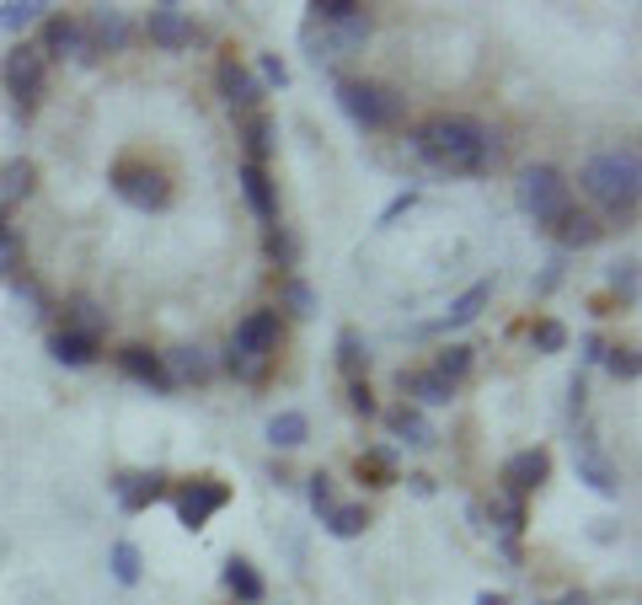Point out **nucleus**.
Instances as JSON below:
<instances>
[{"label":"nucleus","mask_w":642,"mask_h":605,"mask_svg":"<svg viewBox=\"0 0 642 605\" xmlns=\"http://www.w3.org/2000/svg\"><path fill=\"white\" fill-rule=\"evenodd\" d=\"M412 151L444 177H487L503 162L498 134L472 113H429L423 123H412Z\"/></svg>","instance_id":"1"},{"label":"nucleus","mask_w":642,"mask_h":605,"mask_svg":"<svg viewBox=\"0 0 642 605\" xmlns=\"http://www.w3.org/2000/svg\"><path fill=\"white\" fill-rule=\"evenodd\" d=\"M578 183H584V194L600 204L605 215H616V220L638 215V199H642L638 151H600V156H589L584 172H578Z\"/></svg>","instance_id":"2"},{"label":"nucleus","mask_w":642,"mask_h":605,"mask_svg":"<svg viewBox=\"0 0 642 605\" xmlns=\"http://www.w3.org/2000/svg\"><path fill=\"white\" fill-rule=\"evenodd\" d=\"M520 204L541 231H557L567 220V209H573V183L562 177L557 166H530L520 177Z\"/></svg>","instance_id":"3"},{"label":"nucleus","mask_w":642,"mask_h":605,"mask_svg":"<svg viewBox=\"0 0 642 605\" xmlns=\"http://www.w3.org/2000/svg\"><path fill=\"white\" fill-rule=\"evenodd\" d=\"M337 108L359 123V129H369V134L401 123V97L380 81H337Z\"/></svg>","instance_id":"4"},{"label":"nucleus","mask_w":642,"mask_h":605,"mask_svg":"<svg viewBox=\"0 0 642 605\" xmlns=\"http://www.w3.org/2000/svg\"><path fill=\"white\" fill-rule=\"evenodd\" d=\"M108 183H113V194H119L129 209H145V215H160V209L171 204V183H166V172L151 162H119Z\"/></svg>","instance_id":"5"},{"label":"nucleus","mask_w":642,"mask_h":605,"mask_svg":"<svg viewBox=\"0 0 642 605\" xmlns=\"http://www.w3.org/2000/svg\"><path fill=\"white\" fill-rule=\"evenodd\" d=\"M0 81H5V91L16 97L22 113H33V108L43 102V86H48V59H43L33 43H16V48L5 54V65H0Z\"/></svg>","instance_id":"6"},{"label":"nucleus","mask_w":642,"mask_h":605,"mask_svg":"<svg viewBox=\"0 0 642 605\" xmlns=\"http://www.w3.org/2000/svg\"><path fill=\"white\" fill-rule=\"evenodd\" d=\"M225 504H231V487L220 483V477H193V483H182L171 493V509H177V520L188 525V530H203Z\"/></svg>","instance_id":"7"},{"label":"nucleus","mask_w":642,"mask_h":605,"mask_svg":"<svg viewBox=\"0 0 642 605\" xmlns=\"http://www.w3.org/2000/svg\"><path fill=\"white\" fill-rule=\"evenodd\" d=\"M300 38H306V48H311V59H343L348 48H359L364 38H369V11L364 16H354V22H311L306 16V28H300Z\"/></svg>","instance_id":"8"},{"label":"nucleus","mask_w":642,"mask_h":605,"mask_svg":"<svg viewBox=\"0 0 642 605\" xmlns=\"http://www.w3.org/2000/svg\"><path fill=\"white\" fill-rule=\"evenodd\" d=\"M279 311L268 306V311H246L236 322V332H231V349L225 354H246V360H274V349H279Z\"/></svg>","instance_id":"9"},{"label":"nucleus","mask_w":642,"mask_h":605,"mask_svg":"<svg viewBox=\"0 0 642 605\" xmlns=\"http://www.w3.org/2000/svg\"><path fill=\"white\" fill-rule=\"evenodd\" d=\"M80 33H86V48H80V59H86V65H91V59H102V54H123L129 38H134L129 16L113 11V6H102L91 22H80Z\"/></svg>","instance_id":"10"},{"label":"nucleus","mask_w":642,"mask_h":605,"mask_svg":"<svg viewBox=\"0 0 642 605\" xmlns=\"http://www.w3.org/2000/svg\"><path fill=\"white\" fill-rule=\"evenodd\" d=\"M145 38L156 43V48H166V54H177V48L199 43V28H193V16H182V6H156L145 16Z\"/></svg>","instance_id":"11"},{"label":"nucleus","mask_w":642,"mask_h":605,"mask_svg":"<svg viewBox=\"0 0 642 605\" xmlns=\"http://www.w3.org/2000/svg\"><path fill=\"white\" fill-rule=\"evenodd\" d=\"M552 477V455L535 444V450H520V455H509L503 461V498H524V493H535V487Z\"/></svg>","instance_id":"12"},{"label":"nucleus","mask_w":642,"mask_h":605,"mask_svg":"<svg viewBox=\"0 0 642 605\" xmlns=\"http://www.w3.org/2000/svg\"><path fill=\"white\" fill-rule=\"evenodd\" d=\"M214 86H220V97H225L236 113H257V102H263V81H257V76H252L241 59H220Z\"/></svg>","instance_id":"13"},{"label":"nucleus","mask_w":642,"mask_h":605,"mask_svg":"<svg viewBox=\"0 0 642 605\" xmlns=\"http://www.w3.org/2000/svg\"><path fill=\"white\" fill-rule=\"evenodd\" d=\"M241 199L263 226H279V183L268 177V166H241Z\"/></svg>","instance_id":"14"},{"label":"nucleus","mask_w":642,"mask_h":605,"mask_svg":"<svg viewBox=\"0 0 642 605\" xmlns=\"http://www.w3.org/2000/svg\"><path fill=\"white\" fill-rule=\"evenodd\" d=\"M119 370L129 375V381H140V386H151L156 397H166L171 392V375H166V360L160 354H151L145 343H129L119 354Z\"/></svg>","instance_id":"15"},{"label":"nucleus","mask_w":642,"mask_h":605,"mask_svg":"<svg viewBox=\"0 0 642 605\" xmlns=\"http://www.w3.org/2000/svg\"><path fill=\"white\" fill-rule=\"evenodd\" d=\"M160 493H166V477H160V472H123L119 483H113V498H119L123 515H145Z\"/></svg>","instance_id":"16"},{"label":"nucleus","mask_w":642,"mask_h":605,"mask_svg":"<svg viewBox=\"0 0 642 605\" xmlns=\"http://www.w3.org/2000/svg\"><path fill=\"white\" fill-rule=\"evenodd\" d=\"M38 48L43 59H65V54H76L80 59V48H86V33H80V22L76 16H43V33H38Z\"/></svg>","instance_id":"17"},{"label":"nucleus","mask_w":642,"mask_h":605,"mask_svg":"<svg viewBox=\"0 0 642 605\" xmlns=\"http://www.w3.org/2000/svg\"><path fill=\"white\" fill-rule=\"evenodd\" d=\"M487 300H492V284H487V279L472 284V289H466V295H455V300H450V311H444V317H434L423 332H450V327L477 322L482 311H487Z\"/></svg>","instance_id":"18"},{"label":"nucleus","mask_w":642,"mask_h":605,"mask_svg":"<svg viewBox=\"0 0 642 605\" xmlns=\"http://www.w3.org/2000/svg\"><path fill=\"white\" fill-rule=\"evenodd\" d=\"M48 354L59 364H70V370H86V364H97V354H102V338H86V332H54L48 338Z\"/></svg>","instance_id":"19"},{"label":"nucleus","mask_w":642,"mask_h":605,"mask_svg":"<svg viewBox=\"0 0 642 605\" xmlns=\"http://www.w3.org/2000/svg\"><path fill=\"white\" fill-rule=\"evenodd\" d=\"M236 140L246 145V156H252V166H263L268 156H274V119L268 113H241V123H236Z\"/></svg>","instance_id":"20"},{"label":"nucleus","mask_w":642,"mask_h":605,"mask_svg":"<svg viewBox=\"0 0 642 605\" xmlns=\"http://www.w3.org/2000/svg\"><path fill=\"white\" fill-rule=\"evenodd\" d=\"M354 472H359L364 487H397L401 483L397 450H391V444H369V450L359 455V466H354Z\"/></svg>","instance_id":"21"},{"label":"nucleus","mask_w":642,"mask_h":605,"mask_svg":"<svg viewBox=\"0 0 642 605\" xmlns=\"http://www.w3.org/2000/svg\"><path fill=\"white\" fill-rule=\"evenodd\" d=\"M220 579H225V590L236 595V605H263V595H268V584H263V573H257V568L246 563V558H231Z\"/></svg>","instance_id":"22"},{"label":"nucleus","mask_w":642,"mask_h":605,"mask_svg":"<svg viewBox=\"0 0 642 605\" xmlns=\"http://www.w3.org/2000/svg\"><path fill=\"white\" fill-rule=\"evenodd\" d=\"M401 392H407L418 407H444L450 397H455V386H450V381H440L434 370H412V375L401 370Z\"/></svg>","instance_id":"23"},{"label":"nucleus","mask_w":642,"mask_h":605,"mask_svg":"<svg viewBox=\"0 0 642 605\" xmlns=\"http://www.w3.org/2000/svg\"><path fill=\"white\" fill-rule=\"evenodd\" d=\"M578 477L595 487V493H621V472H616V466L605 461L600 450H595V440L578 444Z\"/></svg>","instance_id":"24"},{"label":"nucleus","mask_w":642,"mask_h":605,"mask_svg":"<svg viewBox=\"0 0 642 605\" xmlns=\"http://www.w3.org/2000/svg\"><path fill=\"white\" fill-rule=\"evenodd\" d=\"M386 429L407 444H434V424L423 418V407H412V403L391 407V413H386Z\"/></svg>","instance_id":"25"},{"label":"nucleus","mask_w":642,"mask_h":605,"mask_svg":"<svg viewBox=\"0 0 642 605\" xmlns=\"http://www.w3.org/2000/svg\"><path fill=\"white\" fill-rule=\"evenodd\" d=\"M306 440H311V418H306V413L284 407V413L268 418V444H274V450H300Z\"/></svg>","instance_id":"26"},{"label":"nucleus","mask_w":642,"mask_h":605,"mask_svg":"<svg viewBox=\"0 0 642 605\" xmlns=\"http://www.w3.org/2000/svg\"><path fill=\"white\" fill-rule=\"evenodd\" d=\"M33 188H38V166L27 162V156H16V162L0 166V209L16 204V199H27Z\"/></svg>","instance_id":"27"},{"label":"nucleus","mask_w":642,"mask_h":605,"mask_svg":"<svg viewBox=\"0 0 642 605\" xmlns=\"http://www.w3.org/2000/svg\"><path fill=\"white\" fill-rule=\"evenodd\" d=\"M108 327V311L91 300V295H70L65 300V332H86V338H102Z\"/></svg>","instance_id":"28"},{"label":"nucleus","mask_w":642,"mask_h":605,"mask_svg":"<svg viewBox=\"0 0 642 605\" xmlns=\"http://www.w3.org/2000/svg\"><path fill=\"white\" fill-rule=\"evenodd\" d=\"M337 370H343L348 381H364V370H369V349H364L359 327H343V332H337Z\"/></svg>","instance_id":"29"},{"label":"nucleus","mask_w":642,"mask_h":605,"mask_svg":"<svg viewBox=\"0 0 642 605\" xmlns=\"http://www.w3.org/2000/svg\"><path fill=\"white\" fill-rule=\"evenodd\" d=\"M321 525H326L337 541H354V536H364V530H369V509H364V504H332Z\"/></svg>","instance_id":"30"},{"label":"nucleus","mask_w":642,"mask_h":605,"mask_svg":"<svg viewBox=\"0 0 642 605\" xmlns=\"http://www.w3.org/2000/svg\"><path fill=\"white\" fill-rule=\"evenodd\" d=\"M552 237H557L562 246H595L605 237V226L595 220V215H578V209H567V220H562Z\"/></svg>","instance_id":"31"},{"label":"nucleus","mask_w":642,"mask_h":605,"mask_svg":"<svg viewBox=\"0 0 642 605\" xmlns=\"http://www.w3.org/2000/svg\"><path fill=\"white\" fill-rule=\"evenodd\" d=\"M160 360H166L171 386H177V381H193V386H203V381H209V360H203L199 349H171V354H160Z\"/></svg>","instance_id":"32"},{"label":"nucleus","mask_w":642,"mask_h":605,"mask_svg":"<svg viewBox=\"0 0 642 605\" xmlns=\"http://www.w3.org/2000/svg\"><path fill=\"white\" fill-rule=\"evenodd\" d=\"M263 252H268V263H274V268H284V274H295V263H300V242H295L284 226H268Z\"/></svg>","instance_id":"33"},{"label":"nucleus","mask_w":642,"mask_h":605,"mask_svg":"<svg viewBox=\"0 0 642 605\" xmlns=\"http://www.w3.org/2000/svg\"><path fill=\"white\" fill-rule=\"evenodd\" d=\"M108 568H113V579H119L123 590H129V584H140V573H145V558H140V547H134V541H113V552H108Z\"/></svg>","instance_id":"34"},{"label":"nucleus","mask_w":642,"mask_h":605,"mask_svg":"<svg viewBox=\"0 0 642 605\" xmlns=\"http://www.w3.org/2000/svg\"><path fill=\"white\" fill-rule=\"evenodd\" d=\"M472 360H477V349H466V343H450L440 360H434V375L450 381V386H461L466 375H472Z\"/></svg>","instance_id":"35"},{"label":"nucleus","mask_w":642,"mask_h":605,"mask_svg":"<svg viewBox=\"0 0 642 605\" xmlns=\"http://www.w3.org/2000/svg\"><path fill=\"white\" fill-rule=\"evenodd\" d=\"M43 11H48L43 0H5V6H0V28H5V33H27L33 22H43Z\"/></svg>","instance_id":"36"},{"label":"nucleus","mask_w":642,"mask_h":605,"mask_svg":"<svg viewBox=\"0 0 642 605\" xmlns=\"http://www.w3.org/2000/svg\"><path fill=\"white\" fill-rule=\"evenodd\" d=\"M492 520H498L503 547H509V558H514V536L524 530V498H498V504H492Z\"/></svg>","instance_id":"37"},{"label":"nucleus","mask_w":642,"mask_h":605,"mask_svg":"<svg viewBox=\"0 0 642 605\" xmlns=\"http://www.w3.org/2000/svg\"><path fill=\"white\" fill-rule=\"evenodd\" d=\"M279 295H284V306H289L295 317H317V295H311V284H306V279H295V274H284Z\"/></svg>","instance_id":"38"},{"label":"nucleus","mask_w":642,"mask_h":605,"mask_svg":"<svg viewBox=\"0 0 642 605\" xmlns=\"http://www.w3.org/2000/svg\"><path fill=\"white\" fill-rule=\"evenodd\" d=\"M530 343H535L541 354H562V349H567V327H562L557 317H541V322L530 327Z\"/></svg>","instance_id":"39"},{"label":"nucleus","mask_w":642,"mask_h":605,"mask_svg":"<svg viewBox=\"0 0 642 605\" xmlns=\"http://www.w3.org/2000/svg\"><path fill=\"white\" fill-rule=\"evenodd\" d=\"M306 11H311V22H354V16H364L359 0H311Z\"/></svg>","instance_id":"40"},{"label":"nucleus","mask_w":642,"mask_h":605,"mask_svg":"<svg viewBox=\"0 0 642 605\" xmlns=\"http://www.w3.org/2000/svg\"><path fill=\"white\" fill-rule=\"evenodd\" d=\"M610 289H616L627 306H638V257H627V263H610Z\"/></svg>","instance_id":"41"},{"label":"nucleus","mask_w":642,"mask_h":605,"mask_svg":"<svg viewBox=\"0 0 642 605\" xmlns=\"http://www.w3.org/2000/svg\"><path fill=\"white\" fill-rule=\"evenodd\" d=\"M605 370H610V375H616V381H638V349H605Z\"/></svg>","instance_id":"42"},{"label":"nucleus","mask_w":642,"mask_h":605,"mask_svg":"<svg viewBox=\"0 0 642 605\" xmlns=\"http://www.w3.org/2000/svg\"><path fill=\"white\" fill-rule=\"evenodd\" d=\"M268 364H274V360H246V354H225V370H231L236 381H246V386H257V381L268 375Z\"/></svg>","instance_id":"43"},{"label":"nucleus","mask_w":642,"mask_h":605,"mask_svg":"<svg viewBox=\"0 0 642 605\" xmlns=\"http://www.w3.org/2000/svg\"><path fill=\"white\" fill-rule=\"evenodd\" d=\"M306 498H311V509H317L321 520H326V509L337 504V498H332V477H326V472H317V477L306 483Z\"/></svg>","instance_id":"44"},{"label":"nucleus","mask_w":642,"mask_h":605,"mask_svg":"<svg viewBox=\"0 0 642 605\" xmlns=\"http://www.w3.org/2000/svg\"><path fill=\"white\" fill-rule=\"evenodd\" d=\"M16 257H22V242H16V231L0 220V268L11 274V268H16Z\"/></svg>","instance_id":"45"},{"label":"nucleus","mask_w":642,"mask_h":605,"mask_svg":"<svg viewBox=\"0 0 642 605\" xmlns=\"http://www.w3.org/2000/svg\"><path fill=\"white\" fill-rule=\"evenodd\" d=\"M348 407H354V413H364V418H375V413H380V407H375V397H369V386H364V381H348Z\"/></svg>","instance_id":"46"},{"label":"nucleus","mask_w":642,"mask_h":605,"mask_svg":"<svg viewBox=\"0 0 642 605\" xmlns=\"http://www.w3.org/2000/svg\"><path fill=\"white\" fill-rule=\"evenodd\" d=\"M412 204H418V194L407 188V194H397V199H391V204H386V209H380V220H375V226H391V220H401V215H407Z\"/></svg>","instance_id":"47"},{"label":"nucleus","mask_w":642,"mask_h":605,"mask_svg":"<svg viewBox=\"0 0 642 605\" xmlns=\"http://www.w3.org/2000/svg\"><path fill=\"white\" fill-rule=\"evenodd\" d=\"M263 81H268V86H289V65H284L279 54H263Z\"/></svg>","instance_id":"48"},{"label":"nucleus","mask_w":642,"mask_h":605,"mask_svg":"<svg viewBox=\"0 0 642 605\" xmlns=\"http://www.w3.org/2000/svg\"><path fill=\"white\" fill-rule=\"evenodd\" d=\"M600 360H605V343L589 332V338H584V364H600Z\"/></svg>","instance_id":"49"},{"label":"nucleus","mask_w":642,"mask_h":605,"mask_svg":"<svg viewBox=\"0 0 642 605\" xmlns=\"http://www.w3.org/2000/svg\"><path fill=\"white\" fill-rule=\"evenodd\" d=\"M407 483H412V493H418V498H429V493H434V477H407Z\"/></svg>","instance_id":"50"},{"label":"nucleus","mask_w":642,"mask_h":605,"mask_svg":"<svg viewBox=\"0 0 642 605\" xmlns=\"http://www.w3.org/2000/svg\"><path fill=\"white\" fill-rule=\"evenodd\" d=\"M477 605H509V595H498V590H482Z\"/></svg>","instance_id":"51"},{"label":"nucleus","mask_w":642,"mask_h":605,"mask_svg":"<svg viewBox=\"0 0 642 605\" xmlns=\"http://www.w3.org/2000/svg\"><path fill=\"white\" fill-rule=\"evenodd\" d=\"M557 605H589V601H584V595H578V590H573V595H562Z\"/></svg>","instance_id":"52"}]
</instances>
